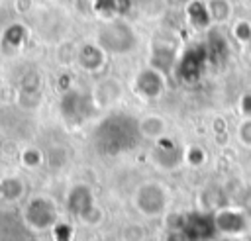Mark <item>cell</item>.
<instances>
[{"label":"cell","mask_w":251,"mask_h":241,"mask_svg":"<svg viewBox=\"0 0 251 241\" xmlns=\"http://www.w3.org/2000/svg\"><path fill=\"white\" fill-rule=\"evenodd\" d=\"M141 141L139 120L129 112H110L104 116L94 131H92V145L100 155L116 157L122 153L131 151Z\"/></svg>","instance_id":"cell-1"},{"label":"cell","mask_w":251,"mask_h":241,"mask_svg":"<svg viewBox=\"0 0 251 241\" xmlns=\"http://www.w3.org/2000/svg\"><path fill=\"white\" fill-rule=\"evenodd\" d=\"M96 104L92 98V92H86L82 88L71 86L69 90L61 92L59 96V114L69 125H82L96 114Z\"/></svg>","instance_id":"cell-2"},{"label":"cell","mask_w":251,"mask_h":241,"mask_svg":"<svg viewBox=\"0 0 251 241\" xmlns=\"http://www.w3.org/2000/svg\"><path fill=\"white\" fill-rule=\"evenodd\" d=\"M96 43L110 55H124L135 49L137 33L135 29L124 20H108L96 35Z\"/></svg>","instance_id":"cell-3"},{"label":"cell","mask_w":251,"mask_h":241,"mask_svg":"<svg viewBox=\"0 0 251 241\" xmlns=\"http://www.w3.org/2000/svg\"><path fill=\"white\" fill-rule=\"evenodd\" d=\"M22 219L25 227L31 231H51L59 223V208L49 196L37 194L25 200L22 208Z\"/></svg>","instance_id":"cell-4"},{"label":"cell","mask_w":251,"mask_h":241,"mask_svg":"<svg viewBox=\"0 0 251 241\" xmlns=\"http://www.w3.org/2000/svg\"><path fill=\"white\" fill-rule=\"evenodd\" d=\"M65 206L71 216L88 225H98L102 221V210L96 204L94 190L84 182H76L69 188L65 196Z\"/></svg>","instance_id":"cell-5"},{"label":"cell","mask_w":251,"mask_h":241,"mask_svg":"<svg viewBox=\"0 0 251 241\" xmlns=\"http://www.w3.org/2000/svg\"><path fill=\"white\" fill-rule=\"evenodd\" d=\"M206 65H208V53H206L204 41L202 43H192L178 55L176 65L173 69V74L178 80H182L186 84H192V82H198L202 78Z\"/></svg>","instance_id":"cell-6"},{"label":"cell","mask_w":251,"mask_h":241,"mask_svg":"<svg viewBox=\"0 0 251 241\" xmlns=\"http://www.w3.org/2000/svg\"><path fill=\"white\" fill-rule=\"evenodd\" d=\"M133 204L141 216L157 217V216L165 214L167 204H169V194L161 182L147 180V182L137 186V190L133 194Z\"/></svg>","instance_id":"cell-7"},{"label":"cell","mask_w":251,"mask_h":241,"mask_svg":"<svg viewBox=\"0 0 251 241\" xmlns=\"http://www.w3.org/2000/svg\"><path fill=\"white\" fill-rule=\"evenodd\" d=\"M180 231L184 233V237L188 241H208L216 233L214 217H212V214H208L204 210L184 214Z\"/></svg>","instance_id":"cell-8"},{"label":"cell","mask_w":251,"mask_h":241,"mask_svg":"<svg viewBox=\"0 0 251 241\" xmlns=\"http://www.w3.org/2000/svg\"><path fill=\"white\" fill-rule=\"evenodd\" d=\"M133 90L145 100H157L165 92V74L153 67H143L133 78Z\"/></svg>","instance_id":"cell-9"},{"label":"cell","mask_w":251,"mask_h":241,"mask_svg":"<svg viewBox=\"0 0 251 241\" xmlns=\"http://www.w3.org/2000/svg\"><path fill=\"white\" fill-rule=\"evenodd\" d=\"M212 217H214L216 233H222V235H241L249 227V217L237 208L224 206L218 212H214Z\"/></svg>","instance_id":"cell-10"},{"label":"cell","mask_w":251,"mask_h":241,"mask_svg":"<svg viewBox=\"0 0 251 241\" xmlns=\"http://www.w3.org/2000/svg\"><path fill=\"white\" fill-rule=\"evenodd\" d=\"M151 159L153 163L163 170H173L182 163V149L176 145V141L169 135H163L153 141L151 147Z\"/></svg>","instance_id":"cell-11"},{"label":"cell","mask_w":251,"mask_h":241,"mask_svg":"<svg viewBox=\"0 0 251 241\" xmlns=\"http://www.w3.org/2000/svg\"><path fill=\"white\" fill-rule=\"evenodd\" d=\"M20 106L22 108H35L41 98V74L35 69H29L22 74L18 86Z\"/></svg>","instance_id":"cell-12"},{"label":"cell","mask_w":251,"mask_h":241,"mask_svg":"<svg viewBox=\"0 0 251 241\" xmlns=\"http://www.w3.org/2000/svg\"><path fill=\"white\" fill-rule=\"evenodd\" d=\"M106 51L96 41H86L76 49V63L86 72H98L106 65Z\"/></svg>","instance_id":"cell-13"},{"label":"cell","mask_w":251,"mask_h":241,"mask_svg":"<svg viewBox=\"0 0 251 241\" xmlns=\"http://www.w3.org/2000/svg\"><path fill=\"white\" fill-rule=\"evenodd\" d=\"M176 49H175V43L171 41H155L153 43V49H151V61H149V67L161 71L163 74L165 72H171L176 65Z\"/></svg>","instance_id":"cell-14"},{"label":"cell","mask_w":251,"mask_h":241,"mask_svg":"<svg viewBox=\"0 0 251 241\" xmlns=\"http://www.w3.org/2000/svg\"><path fill=\"white\" fill-rule=\"evenodd\" d=\"M122 82L114 76H108L104 80H100L94 90H92V98H94V104L96 108H110L114 106L120 98H122Z\"/></svg>","instance_id":"cell-15"},{"label":"cell","mask_w":251,"mask_h":241,"mask_svg":"<svg viewBox=\"0 0 251 241\" xmlns=\"http://www.w3.org/2000/svg\"><path fill=\"white\" fill-rule=\"evenodd\" d=\"M204 47H206V53H208V63H224L229 57V43L218 29L210 27L206 31Z\"/></svg>","instance_id":"cell-16"},{"label":"cell","mask_w":251,"mask_h":241,"mask_svg":"<svg viewBox=\"0 0 251 241\" xmlns=\"http://www.w3.org/2000/svg\"><path fill=\"white\" fill-rule=\"evenodd\" d=\"M186 22L198 29V31H208L212 27V16H210V10H208V4L204 0H190L186 2Z\"/></svg>","instance_id":"cell-17"},{"label":"cell","mask_w":251,"mask_h":241,"mask_svg":"<svg viewBox=\"0 0 251 241\" xmlns=\"http://www.w3.org/2000/svg\"><path fill=\"white\" fill-rule=\"evenodd\" d=\"M25 196V182L20 176H4L0 178V198L8 204L20 202Z\"/></svg>","instance_id":"cell-18"},{"label":"cell","mask_w":251,"mask_h":241,"mask_svg":"<svg viewBox=\"0 0 251 241\" xmlns=\"http://www.w3.org/2000/svg\"><path fill=\"white\" fill-rule=\"evenodd\" d=\"M139 131H141V139H159L163 135H167V123L161 116H155V114H149V116H143L139 120Z\"/></svg>","instance_id":"cell-19"},{"label":"cell","mask_w":251,"mask_h":241,"mask_svg":"<svg viewBox=\"0 0 251 241\" xmlns=\"http://www.w3.org/2000/svg\"><path fill=\"white\" fill-rule=\"evenodd\" d=\"M206 4H208V10H210L214 24H226L231 20L233 8H231L229 0H208Z\"/></svg>","instance_id":"cell-20"},{"label":"cell","mask_w":251,"mask_h":241,"mask_svg":"<svg viewBox=\"0 0 251 241\" xmlns=\"http://www.w3.org/2000/svg\"><path fill=\"white\" fill-rule=\"evenodd\" d=\"M24 41H25V27L20 24H14L4 31L2 47H8V51H18L24 45Z\"/></svg>","instance_id":"cell-21"},{"label":"cell","mask_w":251,"mask_h":241,"mask_svg":"<svg viewBox=\"0 0 251 241\" xmlns=\"http://www.w3.org/2000/svg\"><path fill=\"white\" fill-rule=\"evenodd\" d=\"M20 163H22V167H25V169H29V170H35V169H39V167L45 163V153H43L41 149L29 145V147L22 149V153H20Z\"/></svg>","instance_id":"cell-22"},{"label":"cell","mask_w":251,"mask_h":241,"mask_svg":"<svg viewBox=\"0 0 251 241\" xmlns=\"http://www.w3.org/2000/svg\"><path fill=\"white\" fill-rule=\"evenodd\" d=\"M208 155L206 149L200 145H188L186 149H182V163H186L190 169H200L204 167Z\"/></svg>","instance_id":"cell-23"},{"label":"cell","mask_w":251,"mask_h":241,"mask_svg":"<svg viewBox=\"0 0 251 241\" xmlns=\"http://www.w3.org/2000/svg\"><path fill=\"white\" fill-rule=\"evenodd\" d=\"M231 35L241 45H251V20H235L231 25Z\"/></svg>","instance_id":"cell-24"},{"label":"cell","mask_w":251,"mask_h":241,"mask_svg":"<svg viewBox=\"0 0 251 241\" xmlns=\"http://www.w3.org/2000/svg\"><path fill=\"white\" fill-rule=\"evenodd\" d=\"M92 10L106 20H114L120 14V0H92Z\"/></svg>","instance_id":"cell-25"},{"label":"cell","mask_w":251,"mask_h":241,"mask_svg":"<svg viewBox=\"0 0 251 241\" xmlns=\"http://www.w3.org/2000/svg\"><path fill=\"white\" fill-rule=\"evenodd\" d=\"M145 227L139 223H127L122 229V241H145Z\"/></svg>","instance_id":"cell-26"},{"label":"cell","mask_w":251,"mask_h":241,"mask_svg":"<svg viewBox=\"0 0 251 241\" xmlns=\"http://www.w3.org/2000/svg\"><path fill=\"white\" fill-rule=\"evenodd\" d=\"M237 139H239L245 147H251V118H245V120L237 125Z\"/></svg>","instance_id":"cell-27"},{"label":"cell","mask_w":251,"mask_h":241,"mask_svg":"<svg viewBox=\"0 0 251 241\" xmlns=\"http://www.w3.org/2000/svg\"><path fill=\"white\" fill-rule=\"evenodd\" d=\"M237 106H239V112L245 118H251V92H243L237 100Z\"/></svg>","instance_id":"cell-28"},{"label":"cell","mask_w":251,"mask_h":241,"mask_svg":"<svg viewBox=\"0 0 251 241\" xmlns=\"http://www.w3.org/2000/svg\"><path fill=\"white\" fill-rule=\"evenodd\" d=\"M175 2H182V4H186V2H190V0H175Z\"/></svg>","instance_id":"cell-29"},{"label":"cell","mask_w":251,"mask_h":241,"mask_svg":"<svg viewBox=\"0 0 251 241\" xmlns=\"http://www.w3.org/2000/svg\"><path fill=\"white\" fill-rule=\"evenodd\" d=\"M249 2H251V0H249Z\"/></svg>","instance_id":"cell-30"}]
</instances>
